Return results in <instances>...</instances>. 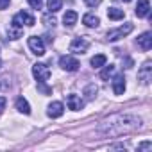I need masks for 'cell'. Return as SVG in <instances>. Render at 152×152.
I'll return each mask as SVG.
<instances>
[{"instance_id": "obj_25", "label": "cell", "mask_w": 152, "mask_h": 152, "mask_svg": "<svg viewBox=\"0 0 152 152\" xmlns=\"http://www.w3.org/2000/svg\"><path fill=\"white\" fill-rule=\"evenodd\" d=\"M27 2L31 4L32 9H39V7H41V0H27Z\"/></svg>"}, {"instance_id": "obj_2", "label": "cell", "mask_w": 152, "mask_h": 152, "mask_svg": "<svg viewBox=\"0 0 152 152\" xmlns=\"http://www.w3.org/2000/svg\"><path fill=\"white\" fill-rule=\"evenodd\" d=\"M132 29H134V25H132V23H124V25H120V27H116V29L107 31L106 39H107V41H118V39L125 38L129 32H132Z\"/></svg>"}, {"instance_id": "obj_9", "label": "cell", "mask_w": 152, "mask_h": 152, "mask_svg": "<svg viewBox=\"0 0 152 152\" xmlns=\"http://www.w3.org/2000/svg\"><path fill=\"white\" fill-rule=\"evenodd\" d=\"M66 104L72 111H81L84 107V100L79 97V95H68L66 97Z\"/></svg>"}, {"instance_id": "obj_5", "label": "cell", "mask_w": 152, "mask_h": 152, "mask_svg": "<svg viewBox=\"0 0 152 152\" xmlns=\"http://www.w3.org/2000/svg\"><path fill=\"white\" fill-rule=\"evenodd\" d=\"M11 23H13V25H18V27H23V25L32 27V25L36 23V20H34L32 15H29V13H25V11H20L18 15L13 16V22H11Z\"/></svg>"}, {"instance_id": "obj_26", "label": "cell", "mask_w": 152, "mask_h": 152, "mask_svg": "<svg viewBox=\"0 0 152 152\" xmlns=\"http://www.w3.org/2000/svg\"><path fill=\"white\" fill-rule=\"evenodd\" d=\"M84 2H86V6H88V7H97V6L102 2V0H84Z\"/></svg>"}, {"instance_id": "obj_21", "label": "cell", "mask_w": 152, "mask_h": 152, "mask_svg": "<svg viewBox=\"0 0 152 152\" xmlns=\"http://www.w3.org/2000/svg\"><path fill=\"white\" fill-rule=\"evenodd\" d=\"M104 66H106V68L100 72V79H102V81H107V79H111V75L115 73V64H109V66L104 64Z\"/></svg>"}, {"instance_id": "obj_7", "label": "cell", "mask_w": 152, "mask_h": 152, "mask_svg": "<svg viewBox=\"0 0 152 152\" xmlns=\"http://www.w3.org/2000/svg\"><path fill=\"white\" fill-rule=\"evenodd\" d=\"M138 79L141 81V84H148L152 81V63L150 61H145L143 63V66L138 72Z\"/></svg>"}, {"instance_id": "obj_18", "label": "cell", "mask_w": 152, "mask_h": 152, "mask_svg": "<svg viewBox=\"0 0 152 152\" xmlns=\"http://www.w3.org/2000/svg\"><path fill=\"white\" fill-rule=\"evenodd\" d=\"M107 16H109L111 20H122V18L125 16V13H124L122 9H118V7H109V9H107Z\"/></svg>"}, {"instance_id": "obj_32", "label": "cell", "mask_w": 152, "mask_h": 152, "mask_svg": "<svg viewBox=\"0 0 152 152\" xmlns=\"http://www.w3.org/2000/svg\"><path fill=\"white\" fill-rule=\"evenodd\" d=\"M0 64H2V63H0Z\"/></svg>"}, {"instance_id": "obj_1", "label": "cell", "mask_w": 152, "mask_h": 152, "mask_svg": "<svg viewBox=\"0 0 152 152\" xmlns=\"http://www.w3.org/2000/svg\"><path fill=\"white\" fill-rule=\"evenodd\" d=\"M141 127V120L134 115H113L99 125V132L104 136H122Z\"/></svg>"}, {"instance_id": "obj_10", "label": "cell", "mask_w": 152, "mask_h": 152, "mask_svg": "<svg viewBox=\"0 0 152 152\" xmlns=\"http://www.w3.org/2000/svg\"><path fill=\"white\" fill-rule=\"evenodd\" d=\"M64 113V106H63V102H52V104H48V109H47V115L50 116V118H59L61 115Z\"/></svg>"}, {"instance_id": "obj_6", "label": "cell", "mask_w": 152, "mask_h": 152, "mask_svg": "<svg viewBox=\"0 0 152 152\" xmlns=\"http://www.w3.org/2000/svg\"><path fill=\"white\" fill-rule=\"evenodd\" d=\"M59 66H61L63 70H66V72H77L81 64H79L77 59L72 57V56H61V57H59Z\"/></svg>"}, {"instance_id": "obj_12", "label": "cell", "mask_w": 152, "mask_h": 152, "mask_svg": "<svg viewBox=\"0 0 152 152\" xmlns=\"http://www.w3.org/2000/svg\"><path fill=\"white\" fill-rule=\"evenodd\" d=\"M150 13V2L148 0H138V6H136V16L138 18H145Z\"/></svg>"}, {"instance_id": "obj_13", "label": "cell", "mask_w": 152, "mask_h": 152, "mask_svg": "<svg viewBox=\"0 0 152 152\" xmlns=\"http://www.w3.org/2000/svg\"><path fill=\"white\" fill-rule=\"evenodd\" d=\"M138 45H140V48H143V50H150V48H152V32H143V34L138 38Z\"/></svg>"}, {"instance_id": "obj_22", "label": "cell", "mask_w": 152, "mask_h": 152, "mask_svg": "<svg viewBox=\"0 0 152 152\" xmlns=\"http://www.w3.org/2000/svg\"><path fill=\"white\" fill-rule=\"evenodd\" d=\"M84 95H86V99H88V100H91V99L97 95V86H95V84H90V86L84 90Z\"/></svg>"}, {"instance_id": "obj_3", "label": "cell", "mask_w": 152, "mask_h": 152, "mask_svg": "<svg viewBox=\"0 0 152 152\" xmlns=\"http://www.w3.org/2000/svg\"><path fill=\"white\" fill-rule=\"evenodd\" d=\"M32 75L36 77L38 83H47L48 77H50V68L45 63H36L32 66Z\"/></svg>"}, {"instance_id": "obj_23", "label": "cell", "mask_w": 152, "mask_h": 152, "mask_svg": "<svg viewBox=\"0 0 152 152\" xmlns=\"http://www.w3.org/2000/svg\"><path fill=\"white\" fill-rule=\"evenodd\" d=\"M43 22H45L47 27H54V25H56V18L50 16V15H45V16H43Z\"/></svg>"}, {"instance_id": "obj_15", "label": "cell", "mask_w": 152, "mask_h": 152, "mask_svg": "<svg viewBox=\"0 0 152 152\" xmlns=\"http://www.w3.org/2000/svg\"><path fill=\"white\" fill-rule=\"evenodd\" d=\"M83 23H84L86 27H99L100 20H99V16H95L93 13H88V15L83 16Z\"/></svg>"}, {"instance_id": "obj_16", "label": "cell", "mask_w": 152, "mask_h": 152, "mask_svg": "<svg viewBox=\"0 0 152 152\" xmlns=\"http://www.w3.org/2000/svg\"><path fill=\"white\" fill-rule=\"evenodd\" d=\"M15 104H16V109H18L20 113H23V115H29V113H31V106H29V102H27L23 97H18Z\"/></svg>"}, {"instance_id": "obj_24", "label": "cell", "mask_w": 152, "mask_h": 152, "mask_svg": "<svg viewBox=\"0 0 152 152\" xmlns=\"http://www.w3.org/2000/svg\"><path fill=\"white\" fill-rule=\"evenodd\" d=\"M38 90H39L43 95H50V93H52V88L45 86V83H38Z\"/></svg>"}, {"instance_id": "obj_27", "label": "cell", "mask_w": 152, "mask_h": 152, "mask_svg": "<svg viewBox=\"0 0 152 152\" xmlns=\"http://www.w3.org/2000/svg\"><path fill=\"white\" fill-rule=\"evenodd\" d=\"M150 148H152V143L150 141H145V143H141L138 147V150H150Z\"/></svg>"}, {"instance_id": "obj_20", "label": "cell", "mask_w": 152, "mask_h": 152, "mask_svg": "<svg viewBox=\"0 0 152 152\" xmlns=\"http://www.w3.org/2000/svg\"><path fill=\"white\" fill-rule=\"evenodd\" d=\"M47 7L50 13H57L63 7V0H47Z\"/></svg>"}, {"instance_id": "obj_17", "label": "cell", "mask_w": 152, "mask_h": 152, "mask_svg": "<svg viewBox=\"0 0 152 152\" xmlns=\"http://www.w3.org/2000/svg\"><path fill=\"white\" fill-rule=\"evenodd\" d=\"M90 63H91V66H93V68H102V66L107 63V57H106L104 54H97V56H93V57H91V61H90Z\"/></svg>"}, {"instance_id": "obj_30", "label": "cell", "mask_w": 152, "mask_h": 152, "mask_svg": "<svg viewBox=\"0 0 152 152\" xmlns=\"http://www.w3.org/2000/svg\"><path fill=\"white\" fill-rule=\"evenodd\" d=\"M4 88H7V83H0V90H4Z\"/></svg>"}, {"instance_id": "obj_4", "label": "cell", "mask_w": 152, "mask_h": 152, "mask_svg": "<svg viewBox=\"0 0 152 152\" xmlns=\"http://www.w3.org/2000/svg\"><path fill=\"white\" fill-rule=\"evenodd\" d=\"M88 48H90V41L83 36L73 38L72 43H70V52H73V54H84Z\"/></svg>"}, {"instance_id": "obj_28", "label": "cell", "mask_w": 152, "mask_h": 152, "mask_svg": "<svg viewBox=\"0 0 152 152\" xmlns=\"http://www.w3.org/2000/svg\"><path fill=\"white\" fill-rule=\"evenodd\" d=\"M9 2H11V0H0V9H6L9 6Z\"/></svg>"}, {"instance_id": "obj_8", "label": "cell", "mask_w": 152, "mask_h": 152, "mask_svg": "<svg viewBox=\"0 0 152 152\" xmlns=\"http://www.w3.org/2000/svg\"><path fill=\"white\" fill-rule=\"evenodd\" d=\"M27 43H29V48L32 50V54H36V56H45V43H43L41 38L31 36Z\"/></svg>"}, {"instance_id": "obj_11", "label": "cell", "mask_w": 152, "mask_h": 152, "mask_svg": "<svg viewBox=\"0 0 152 152\" xmlns=\"http://www.w3.org/2000/svg\"><path fill=\"white\" fill-rule=\"evenodd\" d=\"M113 91H115V95H124V91H125V77L122 73L115 75V79H113Z\"/></svg>"}, {"instance_id": "obj_31", "label": "cell", "mask_w": 152, "mask_h": 152, "mask_svg": "<svg viewBox=\"0 0 152 152\" xmlns=\"http://www.w3.org/2000/svg\"><path fill=\"white\" fill-rule=\"evenodd\" d=\"M124 2H131V0H124Z\"/></svg>"}, {"instance_id": "obj_19", "label": "cell", "mask_w": 152, "mask_h": 152, "mask_svg": "<svg viewBox=\"0 0 152 152\" xmlns=\"http://www.w3.org/2000/svg\"><path fill=\"white\" fill-rule=\"evenodd\" d=\"M7 36H9V39H18V38H22V27L11 23V27L7 29Z\"/></svg>"}, {"instance_id": "obj_14", "label": "cell", "mask_w": 152, "mask_h": 152, "mask_svg": "<svg viewBox=\"0 0 152 152\" xmlns=\"http://www.w3.org/2000/svg\"><path fill=\"white\" fill-rule=\"evenodd\" d=\"M77 13L75 11H66L64 13V16H63V23H64V27H68V29H72L75 23H77Z\"/></svg>"}, {"instance_id": "obj_29", "label": "cell", "mask_w": 152, "mask_h": 152, "mask_svg": "<svg viewBox=\"0 0 152 152\" xmlns=\"http://www.w3.org/2000/svg\"><path fill=\"white\" fill-rule=\"evenodd\" d=\"M6 109V99L4 97H0V113H2Z\"/></svg>"}]
</instances>
